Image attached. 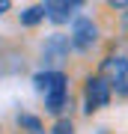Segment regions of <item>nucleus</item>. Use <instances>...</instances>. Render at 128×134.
Listing matches in <instances>:
<instances>
[{"mask_svg":"<svg viewBox=\"0 0 128 134\" xmlns=\"http://www.w3.org/2000/svg\"><path fill=\"white\" fill-rule=\"evenodd\" d=\"M36 92L45 98V110L51 116H60L69 107V75L60 69H45L33 77Z\"/></svg>","mask_w":128,"mask_h":134,"instance_id":"f257e3e1","label":"nucleus"},{"mask_svg":"<svg viewBox=\"0 0 128 134\" xmlns=\"http://www.w3.org/2000/svg\"><path fill=\"white\" fill-rule=\"evenodd\" d=\"M98 77L107 83L110 92L128 98V57L125 54H107L98 66Z\"/></svg>","mask_w":128,"mask_h":134,"instance_id":"f03ea898","label":"nucleus"},{"mask_svg":"<svg viewBox=\"0 0 128 134\" xmlns=\"http://www.w3.org/2000/svg\"><path fill=\"white\" fill-rule=\"evenodd\" d=\"M98 36H101L98 24H95L90 15H81V18L71 21V33L66 39H69V48H75V51L84 54V51H90V48L98 45Z\"/></svg>","mask_w":128,"mask_h":134,"instance_id":"7ed1b4c3","label":"nucleus"},{"mask_svg":"<svg viewBox=\"0 0 128 134\" xmlns=\"http://www.w3.org/2000/svg\"><path fill=\"white\" fill-rule=\"evenodd\" d=\"M110 98H113V92L107 90V83L101 81L98 75H90L84 81V110H86V113H98V110H104L110 104Z\"/></svg>","mask_w":128,"mask_h":134,"instance_id":"20e7f679","label":"nucleus"},{"mask_svg":"<svg viewBox=\"0 0 128 134\" xmlns=\"http://www.w3.org/2000/svg\"><path fill=\"white\" fill-rule=\"evenodd\" d=\"M45 6V18L48 21H54V24H66V21L71 18V12L75 9H81V3H66V0H48V3H42Z\"/></svg>","mask_w":128,"mask_h":134,"instance_id":"39448f33","label":"nucleus"},{"mask_svg":"<svg viewBox=\"0 0 128 134\" xmlns=\"http://www.w3.org/2000/svg\"><path fill=\"white\" fill-rule=\"evenodd\" d=\"M42 54H45V60H51V63L66 60V57H69V39H66V36H60V33H54V36L45 42Z\"/></svg>","mask_w":128,"mask_h":134,"instance_id":"423d86ee","label":"nucleus"},{"mask_svg":"<svg viewBox=\"0 0 128 134\" xmlns=\"http://www.w3.org/2000/svg\"><path fill=\"white\" fill-rule=\"evenodd\" d=\"M18 21L24 27H36L39 21H45V6L42 3H36V6H27V9H24L21 15H18Z\"/></svg>","mask_w":128,"mask_h":134,"instance_id":"0eeeda50","label":"nucleus"},{"mask_svg":"<svg viewBox=\"0 0 128 134\" xmlns=\"http://www.w3.org/2000/svg\"><path fill=\"white\" fill-rule=\"evenodd\" d=\"M18 125H21L24 134H45L42 119H39V116H33V113H21V116H18Z\"/></svg>","mask_w":128,"mask_h":134,"instance_id":"6e6552de","label":"nucleus"},{"mask_svg":"<svg viewBox=\"0 0 128 134\" xmlns=\"http://www.w3.org/2000/svg\"><path fill=\"white\" fill-rule=\"evenodd\" d=\"M51 134H75V122L66 119V116H60V119L51 125Z\"/></svg>","mask_w":128,"mask_h":134,"instance_id":"1a4fd4ad","label":"nucleus"},{"mask_svg":"<svg viewBox=\"0 0 128 134\" xmlns=\"http://www.w3.org/2000/svg\"><path fill=\"white\" fill-rule=\"evenodd\" d=\"M9 9H12V3H9V0H0V15H6Z\"/></svg>","mask_w":128,"mask_h":134,"instance_id":"9d476101","label":"nucleus"},{"mask_svg":"<svg viewBox=\"0 0 128 134\" xmlns=\"http://www.w3.org/2000/svg\"><path fill=\"white\" fill-rule=\"evenodd\" d=\"M119 21H122V27L128 30V6H125V12H122V18H119Z\"/></svg>","mask_w":128,"mask_h":134,"instance_id":"9b49d317","label":"nucleus"}]
</instances>
